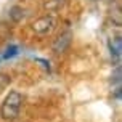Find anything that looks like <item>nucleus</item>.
<instances>
[{
    "mask_svg": "<svg viewBox=\"0 0 122 122\" xmlns=\"http://www.w3.org/2000/svg\"><path fill=\"white\" fill-rule=\"evenodd\" d=\"M23 95L18 90H10V93L3 98L0 104V117L3 121H15L21 112Z\"/></svg>",
    "mask_w": 122,
    "mask_h": 122,
    "instance_id": "nucleus-1",
    "label": "nucleus"
},
{
    "mask_svg": "<svg viewBox=\"0 0 122 122\" xmlns=\"http://www.w3.org/2000/svg\"><path fill=\"white\" fill-rule=\"evenodd\" d=\"M56 26H58V19L53 15H43L32 23V32L39 37H47L56 29Z\"/></svg>",
    "mask_w": 122,
    "mask_h": 122,
    "instance_id": "nucleus-2",
    "label": "nucleus"
},
{
    "mask_svg": "<svg viewBox=\"0 0 122 122\" xmlns=\"http://www.w3.org/2000/svg\"><path fill=\"white\" fill-rule=\"evenodd\" d=\"M71 40H72V34H71L69 30H67V32H63L55 42H53V51L58 53V55H60V53H64V51L69 48Z\"/></svg>",
    "mask_w": 122,
    "mask_h": 122,
    "instance_id": "nucleus-3",
    "label": "nucleus"
},
{
    "mask_svg": "<svg viewBox=\"0 0 122 122\" xmlns=\"http://www.w3.org/2000/svg\"><path fill=\"white\" fill-rule=\"evenodd\" d=\"M109 48H111V56L116 61H119V58H121V39H119V37H116V39L109 43Z\"/></svg>",
    "mask_w": 122,
    "mask_h": 122,
    "instance_id": "nucleus-4",
    "label": "nucleus"
},
{
    "mask_svg": "<svg viewBox=\"0 0 122 122\" xmlns=\"http://www.w3.org/2000/svg\"><path fill=\"white\" fill-rule=\"evenodd\" d=\"M18 53H19V48H18V47H16V45H10V47L3 51L2 60H10V58H13V56H16Z\"/></svg>",
    "mask_w": 122,
    "mask_h": 122,
    "instance_id": "nucleus-5",
    "label": "nucleus"
},
{
    "mask_svg": "<svg viewBox=\"0 0 122 122\" xmlns=\"http://www.w3.org/2000/svg\"><path fill=\"white\" fill-rule=\"evenodd\" d=\"M10 82H11V77L5 72H0V90H3L6 87L10 85Z\"/></svg>",
    "mask_w": 122,
    "mask_h": 122,
    "instance_id": "nucleus-6",
    "label": "nucleus"
},
{
    "mask_svg": "<svg viewBox=\"0 0 122 122\" xmlns=\"http://www.w3.org/2000/svg\"><path fill=\"white\" fill-rule=\"evenodd\" d=\"M61 3H63V0H50L48 3L45 5V8L50 10V11H53V10H58V8H60Z\"/></svg>",
    "mask_w": 122,
    "mask_h": 122,
    "instance_id": "nucleus-7",
    "label": "nucleus"
},
{
    "mask_svg": "<svg viewBox=\"0 0 122 122\" xmlns=\"http://www.w3.org/2000/svg\"><path fill=\"white\" fill-rule=\"evenodd\" d=\"M36 61H39V63H42V66L45 67V69H48V71H50V64H48V63H47L45 60H42V58H37Z\"/></svg>",
    "mask_w": 122,
    "mask_h": 122,
    "instance_id": "nucleus-8",
    "label": "nucleus"
}]
</instances>
